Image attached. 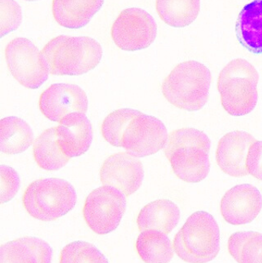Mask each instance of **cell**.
<instances>
[{"label": "cell", "mask_w": 262, "mask_h": 263, "mask_svg": "<svg viewBox=\"0 0 262 263\" xmlns=\"http://www.w3.org/2000/svg\"><path fill=\"white\" fill-rule=\"evenodd\" d=\"M61 262H108L105 256L94 245L84 241L68 244L61 252Z\"/></svg>", "instance_id": "26"}, {"label": "cell", "mask_w": 262, "mask_h": 263, "mask_svg": "<svg viewBox=\"0 0 262 263\" xmlns=\"http://www.w3.org/2000/svg\"><path fill=\"white\" fill-rule=\"evenodd\" d=\"M168 137L162 121L142 113L132 120L125 132L123 147L133 156L143 158L156 154L165 147Z\"/></svg>", "instance_id": "10"}, {"label": "cell", "mask_w": 262, "mask_h": 263, "mask_svg": "<svg viewBox=\"0 0 262 263\" xmlns=\"http://www.w3.org/2000/svg\"><path fill=\"white\" fill-rule=\"evenodd\" d=\"M25 1L34 2V1H38V0H25Z\"/></svg>", "instance_id": "30"}, {"label": "cell", "mask_w": 262, "mask_h": 263, "mask_svg": "<svg viewBox=\"0 0 262 263\" xmlns=\"http://www.w3.org/2000/svg\"><path fill=\"white\" fill-rule=\"evenodd\" d=\"M261 208V193L258 188L248 183L234 186L221 199V215L226 222L232 225L252 222Z\"/></svg>", "instance_id": "13"}, {"label": "cell", "mask_w": 262, "mask_h": 263, "mask_svg": "<svg viewBox=\"0 0 262 263\" xmlns=\"http://www.w3.org/2000/svg\"><path fill=\"white\" fill-rule=\"evenodd\" d=\"M56 132L59 147L71 158L86 153L93 142V126L85 113L66 115L56 127Z\"/></svg>", "instance_id": "15"}, {"label": "cell", "mask_w": 262, "mask_h": 263, "mask_svg": "<svg viewBox=\"0 0 262 263\" xmlns=\"http://www.w3.org/2000/svg\"><path fill=\"white\" fill-rule=\"evenodd\" d=\"M180 211L168 200H158L145 206L138 213L137 224L143 232L155 230L168 235L179 223Z\"/></svg>", "instance_id": "19"}, {"label": "cell", "mask_w": 262, "mask_h": 263, "mask_svg": "<svg viewBox=\"0 0 262 263\" xmlns=\"http://www.w3.org/2000/svg\"><path fill=\"white\" fill-rule=\"evenodd\" d=\"M211 141L195 128L173 130L168 135L165 154L174 174L187 183H199L209 174Z\"/></svg>", "instance_id": "2"}, {"label": "cell", "mask_w": 262, "mask_h": 263, "mask_svg": "<svg viewBox=\"0 0 262 263\" xmlns=\"http://www.w3.org/2000/svg\"><path fill=\"white\" fill-rule=\"evenodd\" d=\"M6 59L11 74L25 88L37 89L49 77L40 61L38 48L27 39L12 40L6 46Z\"/></svg>", "instance_id": "9"}, {"label": "cell", "mask_w": 262, "mask_h": 263, "mask_svg": "<svg viewBox=\"0 0 262 263\" xmlns=\"http://www.w3.org/2000/svg\"><path fill=\"white\" fill-rule=\"evenodd\" d=\"M34 134L27 122L17 117L0 121V150L6 155H19L33 143Z\"/></svg>", "instance_id": "20"}, {"label": "cell", "mask_w": 262, "mask_h": 263, "mask_svg": "<svg viewBox=\"0 0 262 263\" xmlns=\"http://www.w3.org/2000/svg\"><path fill=\"white\" fill-rule=\"evenodd\" d=\"M212 76L209 69L197 61L176 65L162 83L164 97L178 108L188 111L200 110L209 97Z\"/></svg>", "instance_id": "3"}, {"label": "cell", "mask_w": 262, "mask_h": 263, "mask_svg": "<svg viewBox=\"0 0 262 263\" xmlns=\"http://www.w3.org/2000/svg\"><path fill=\"white\" fill-rule=\"evenodd\" d=\"M256 139L243 130L226 134L218 142L216 160L221 171L232 177H241L249 174L246 160L251 145Z\"/></svg>", "instance_id": "14"}, {"label": "cell", "mask_w": 262, "mask_h": 263, "mask_svg": "<svg viewBox=\"0 0 262 263\" xmlns=\"http://www.w3.org/2000/svg\"><path fill=\"white\" fill-rule=\"evenodd\" d=\"M235 32L244 49L254 54H262V0H254L241 9Z\"/></svg>", "instance_id": "18"}, {"label": "cell", "mask_w": 262, "mask_h": 263, "mask_svg": "<svg viewBox=\"0 0 262 263\" xmlns=\"http://www.w3.org/2000/svg\"><path fill=\"white\" fill-rule=\"evenodd\" d=\"M111 35L121 50L135 52L146 49L155 41L157 25L144 9L129 8L121 12L114 22Z\"/></svg>", "instance_id": "8"}, {"label": "cell", "mask_w": 262, "mask_h": 263, "mask_svg": "<svg viewBox=\"0 0 262 263\" xmlns=\"http://www.w3.org/2000/svg\"><path fill=\"white\" fill-rule=\"evenodd\" d=\"M136 250L146 262H169L174 251L167 234L155 230L141 232L137 239Z\"/></svg>", "instance_id": "23"}, {"label": "cell", "mask_w": 262, "mask_h": 263, "mask_svg": "<svg viewBox=\"0 0 262 263\" xmlns=\"http://www.w3.org/2000/svg\"><path fill=\"white\" fill-rule=\"evenodd\" d=\"M248 173L262 180V141H256L251 145L246 160Z\"/></svg>", "instance_id": "29"}, {"label": "cell", "mask_w": 262, "mask_h": 263, "mask_svg": "<svg viewBox=\"0 0 262 263\" xmlns=\"http://www.w3.org/2000/svg\"><path fill=\"white\" fill-rule=\"evenodd\" d=\"M53 250L49 243L37 237H23L0 247V262H50Z\"/></svg>", "instance_id": "16"}, {"label": "cell", "mask_w": 262, "mask_h": 263, "mask_svg": "<svg viewBox=\"0 0 262 263\" xmlns=\"http://www.w3.org/2000/svg\"><path fill=\"white\" fill-rule=\"evenodd\" d=\"M1 189L0 201L2 204L10 201L18 193L20 187L19 174L13 168L6 165H1Z\"/></svg>", "instance_id": "28"}, {"label": "cell", "mask_w": 262, "mask_h": 263, "mask_svg": "<svg viewBox=\"0 0 262 263\" xmlns=\"http://www.w3.org/2000/svg\"><path fill=\"white\" fill-rule=\"evenodd\" d=\"M77 201L76 190L66 180L40 179L32 182L23 194V203L31 216L54 221L71 211Z\"/></svg>", "instance_id": "6"}, {"label": "cell", "mask_w": 262, "mask_h": 263, "mask_svg": "<svg viewBox=\"0 0 262 263\" xmlns=\"http://www.w3.org/2000/svg\"><path fill=\"white\" fill-rule=\"evenodd\" d=\"M200 9V0H156L159 17L171 27L189 26L199 16Z\"/></svg>", "instance_id": "21"}, {"label": "cell", "mask_w": 262, "mask_h": 263, "mask_svg": "<svg viewBox=\"0 0 262 263\" xmlns=\"http://www.w3.org/2000/svg\"><path fill=\"white\" fill-rule=\"evenodd\" d=\"M173 248L186 262H208L220 250V233L213 216L205 211L193 213L174 236Z\"/></svg>", "instance_id": "5"}, {"label": "cell", "mask_w": 262, "mask_h": 263, "mask_svg": "<svg viewBox=\"0 0 262 263\" xmlns=\"http://www.w3.org/2000/svg\"><path fill=\"white\" fill-rule=\"evenodd\" d=\"M142 112L130 108H121L109 114L102 124V135L107 142L115 147H123L125 132L134 118Z\"/></svg>", "instance_id": "25"}, {"label": "cell", "mask_w": 262, "mask_h": 263, "mask_svg": "<svg viewBox=\"0 0 262 263\" xmlns=\"http://www.w3.org/2000/svg\"><path fill=\"white\" fill-rule=\"evenodd\" d=\"M143 178V163L129 152L111 155L100 170V179L103 185L119 190L126 197L139 189Z\"/></svg>", "instance_id": "11"}, {"label": "cell", "mask_w": 262, "mask_h": 263, "mask_svg": "<svg viewBox=\"0 0 262 263\" xmlns=\"http://www.w3.org/2000/svg\"><path fill=\"white\" fill-rule=\"evenodd\" d=\"M22 20L21 7L15 0H0V34L2 38L18 29Z\"/></svg>", "instance_id": "27"}, {"label": "cell", "mask_w": 262, "mask_h": 263, "mask_svg": "<svg viewBox=\"0 0 262 263\" xmlns=\"http://www.w3.org/2000/svg\"><path fill=\"white\" fill-rule=\"evenodd\" d=\"M39 106L46 118L60 122L69 114L85 113L88 110V98L86 93L78 85L54 84L42 93Z\"/></svg>", "instance_id": "12"}, {"label": "cell", "mask_w": 262, "mask_h": 263, "mask_svg": "<svg viewBox=\"0 0 262 263\" xmlns=\"http://www.w3.org/2000/svg\"><path fill=\"white\" fill-rule=\"evenodd\" d=\"M33 156L40 168L49 171L61 169L71 159L62 152L58 144L56 127L47 129L36 139Z\"/></svg>", "instance_id": "22"}, {"label": "cell", "mask_w": 262, "mask_h": 263, "mask_svg": "<svg viewBox=\"0 0 262 263\" xmlns=\"http://www.w3.org/2000/svg\"><path fill=\"white\" fill-rule=\"evenodd\" d=\"M258 71L246 59L228 63L218 79L221 105L226 112L235 117L251 113L258 103Z\"/></svg>", "instance_id": "4"}, {"label": "cell", "mask_w": 262, "mask_h": 263, "mask_svg": "<svg viewBox=\"0 0 262 263\" xmlns=\"http://www.w3.org/2000/svg\"><path fill=\"white\" fill-rule=\"evenodd\" d=\"M104 0H53V14L60 26L80 29L100 10Z\"/></svg>", "instance_id": "17"}, {"label": "cell", "mask_w": 262, "mask_h": 263, "mask_svg": "<svg viewBox=\"0 0 262 263\" xmlns=\"http://www.w3.org/2000/svg\"><path fill=\"white\" fill-rule=\"evenodd\" d=\"M126 210V196L112 186L94 190L85 200L83 216L94 233L105 235L119 225Z\"/></svg>", "instance_id": "7"}, {"label": "cell", "mask_w": 262, "mask_h": 263, "mask_svg": "<svg viewBox=\"0 0 262 263\" xmlns=\"http://www.w3.org/2000/svg\"><path fill=\"white\" fill-rule=\"evenodd\" d=\"M229 251L238 262H262V234L253 231L234 233L229 238Z\"/></svg>", "instance_id": "24"}, {"label": "cell", "mask_w": 262, "mask_h": 263, "mask_svg": "<svg viewBox=\"0 0 262 263\" xmlns=\"http://www.w3.org/2000/svg\"><path fill=\"white\" fill-rule=\"evenodd\" d=\"M102 57L101 45L88 36L59 35L40 52V61L53 76H81L94 69Z\"/></svg>", "instance_id": "1"}]
</instances>
